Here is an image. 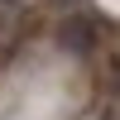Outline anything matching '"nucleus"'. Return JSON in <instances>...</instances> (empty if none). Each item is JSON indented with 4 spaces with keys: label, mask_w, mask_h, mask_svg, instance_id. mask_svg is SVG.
I'll use <instances>...</instances> for the list:
<instances>
[{
    "label": "nucleus",
    "mask_w": 120,
    "mask_h": 120,
    "mask_svg": "<svg viewBox=\"0 0 120 120\" xmlns=\"http://www.w3.org/2000/svg\"><path fill=\"white\" fill-rule=\"evenodd\" d=\"M63 43L72 48V53H86V48H91V24H82V19H67V24H63Z\"/></svg>",
    "instance_id": "nucleus-1"
},
{
    "label": "nucleus",
    "mask_w": 120,
    "mask_h": 120,
    "mask_svg": "<svg viewBox=\"0 0 120 120\" xmlns=\"http://www.w3.org/2000/svg\"><path fill=\"white\" fill-rule=\"evenodd\" d=\"M115 77H120V58H115Z\"/></svg>",
    "instance_id": "nucleus-2"
}]
</instances>
